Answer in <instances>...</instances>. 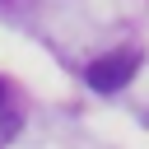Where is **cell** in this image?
<instances>
[{
  "mask_svg": "<svg viewBox=\"0 0 149 149\" xmlns=\"http://www.w3.org/2000/svg\"><path fill=\"white\" fill-rule=\"evenodd\" d=\"M0 98H5V84H0Z\"/></svg>",
  "mask_w": 149,
  "mask_h": 149,
  "instance_id": "2",
  "label": "cell"
},
{
  "mask_svg": "<svg viewBox=\"0 0 149 149\" xmlns=\"http://www.w3.org/2000/svg\"><path fill=\"white\" fill-rule=\"evenodd\" d=\"M130 74H135V56H130V51L98 56V61H88V70H84L88 88H98V93H116L121 84H130Z\"/></svg>",
  "mask_w": 149,
  "mask_h": 149,
  "instance_id": "1",
  "label": "cell"
}]
</instances>
